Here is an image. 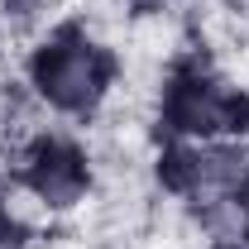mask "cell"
<instances>
[{
  "label": "cell",
  "mask_w": 249,
  "mask_h": 249,
  "mask_svg": "<svg viewBox=\"0 0 249 249\" xmlns=\"http://www.w3.org/2000/svg\"><path fill=\"white\" fill-rule=\"evenodd\" d=\"M34 240H38V225L24 216L15 187H10L5 168H0V249H29Z\"/></svg>",
  "instance_id": "cell-7"
},
{
  "label": "cell",
  "mask_w": 249,
  "mask_h": 249,
  "mask_svg": "<svg viewBox=\"0 0 249 249\" xmlns=\"http://www.w3.org/2000/svg\"><path fill=\"white\" fill-rule=\"evenodd\" d=\"M201 249H249V245H201Z\"/></svg>",
  "instance_id": "cell-9"
},
{
  "label": "cell",
  "mask_w": 249,
  "mask_h": 249,
  "mask_svg": "<svg viewBox=\"0 0 249 249\" xmlns=\"http://www.w3.org/2000/svg\"><path fill=\"white\" fill-rule=\"evenodd\" d=\"M149 139H249V87L206 38L178 43L163 58L149 106Z\"/></svg>",
  "instance_id": "cell-2"
},
{
  "label": "cell",
  "mask_w": 249,
  "mask_h": 249,
  "mask_svg": "<svg viewBox=\"0 0 249 249\" xmlns=\"http://www.w3.org/2000/svg\"><path fill=\"white\" fill-rule=\"evenodd\" d=\"M149 187L173 206L216 196V192H240V187H249V139H173V144H154Z\"/></svg>",
  "instance_id": "cell-4"
},
{
  "label": "cell",
  "mask_w": 249,
  "mask_h": 249,
  "mask_svg": "<svg viewBox=\"0 0 249 249\" xmlns=\"http://www.w3.org/2000/svg\"><path fill=\"white\" fill-rule=\"evenodd\" d=\"M178 211L196 245H249V187L187 201Z\"/></svg>",
  "instance_id": "cell-5"
},
{
  "label": "cell",
  "mask_w": 249,
  "mask_h": 249,
  "mask_svg": "<svg viewBox=\"0 0 249 249\" xmlns=\"http://www.w3.org/2000/svg\"><path fill=\"white\" fill-rule=\"evenodd\" d=\"M19 82L58 124H96L124 82V53L87 15H62L24 43Z\"/></svg>",
  "instance_id": "cell-1"
},
{
  "label": "cell",
  "mask_w": 249,
  "mask_h": 249,
  "mask_svg": "<svg viewBox=\"0 0 249 249\" xmlns=\"http://www.w3.org/2000/svg\"><path fill=\"white\" fill-rule=\"evenodd\" d=\"M5 43H10V34H5V29H0V53H5Z\"/></svg>",
  "instance_id": "cell-10"
},
{
  "label": "cell",
  "mask_w": 249,
  "mask_h": 249,
  "mask_svg": "<svg viewBox=\"0 0 249 249\" xmlns=\"http://www.w3.org/2000/svg\"><path fill=\"white\" fill-rule=\"evenodd\" d=\"M124 15H134V19H163V15H173L182 0H115Z\"/></svg>",
  "instance_id": "cell-8"
},
{
  "label": "cell",
  "mask_w": 249,
  "mask_h": 249,
  "mask_svg": "<svg viewBox=\"0 0 249 249\" xmlns=\"http://www.w3.org/2000/svg\"><path fill=\"white\" fill-rule=\"evenodd\" d=\"M62 10H67V0H0V29L19 34V38H34V34H43L48 24H58Z\"/></svg>",
  "instance_id": "cell-6"
},
{
  "label": "cell",
  "mask_w": 249,
  "mask_h": 249,
  "mask_svg": "<svg viewBox=\"0 0 249 249\" xmlns=\"http://www.w3.org/2000/svg\"><path fill=\"white\" fill-rule=\"evenodd\" d=\"M5 178L19 201H29L38 216L67 220L87 211L101 192V163L96 149L72 124H34L29 134L0 158Z\"/></svg>",
  "instance_id": "cell-3"
}]
</instances>
